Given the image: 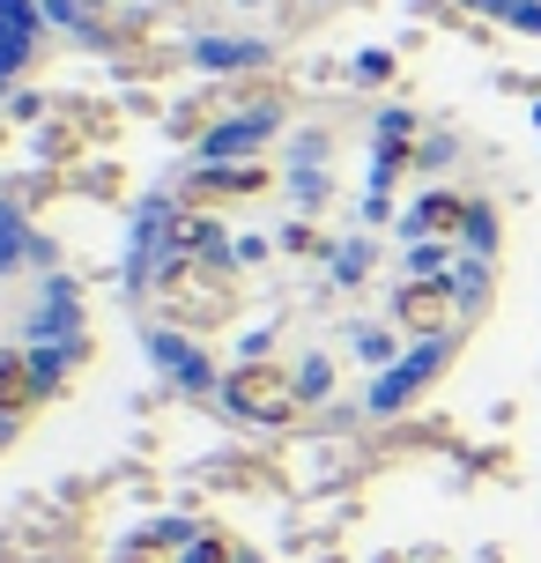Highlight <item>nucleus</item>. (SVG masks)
<instances>
[{"instance_id":"nucleus-1","label":"nucleus","mask_w":541,"mask_h":563,"mask_svg":"<svg viewBox=\"0 0 541 563\" xmlns=\"http://www.w3.org/2000/svg\"><path fill=\"white\" fill-rule=\"evenodd\" d=\"M238 297H245V282H238V267H223L216 253L172 260V275H164V289H156L164 319H172V327H194V334L230 327V319H238Z\"/></svg>"},{"instance_id":"nucleus-4","label":"nucleus","mask_w":541,"mask_h":563,"mask_svg":"<svg viewBox=\"0 0 541 563\" xmlns=\"http://www.w3.org/2000/svg\"><path fill=\"white\" fill-rule=\"evenodd\" d=\"M0 408H30V378L15 364H0Z\"/></svg>"},{"instance_id":"nucleus-6","label":"nucleus","mask_w":541,"mask_h":563,"mask_svg":"<svg viewBox=\"0 0 541 563\" xmlns=\"http://www.w3.org/2000/svg\"><path fill=\"white\" fill-rule=\"evenodd\" d=\"M126 563H172V541H142V549H134Z\"/></svg>"},{"instance_id":"nucleus-5","label":"nucleus","mask_w":541,"mask_h":563,"mask_svg":"<svg viewBox=\"0 0 541 563\" xmlns=\"http://www.w3.org/2000/svg\"><path fill=\"white\" fill-rule=\"evenodd\" d=\"M423 223H430V230H445V223H460V200H430V208H423Z\"/></svg>"},{"instance_id":"nucleus-2","label":"nucleus","mask_w":541,"mask_h":563,"mask_svg":"<svg viewBox=\"0 0 541 563\" xmlns=\"http://www.w3.org/2000/svg\"><path fill=\"white\" fill-rule=\"evenodd\" d=\"M230 408L253 422H297L305 394H297V378L283 364H245V371H230Z\"/></svg>"},{"instance_id":"nucleus-3","label":"nucleus","mask_w":541,"mask_h":563,"mask_svg":"<svg viewBox=\"0 0 541 563\" xmlns=\"http://www.w3.org/2000/svg\"><path fill=\"white\" fill-rule=\"evenodd\" d=\"M400 327H408V334H453L460 297L445 282H408V289H400Z\"/></svg>"}]
</instances>
